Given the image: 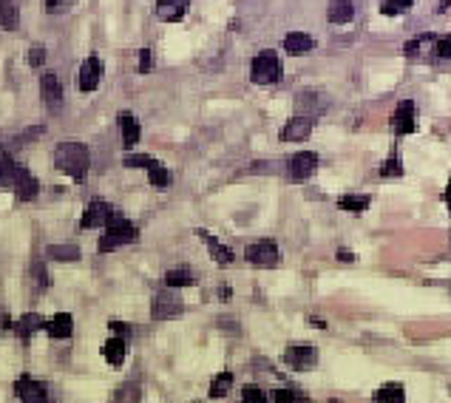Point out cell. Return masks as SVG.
Here are the masks:
<instances>
[{"mask_svg":"<svg viewBox=\"0 0 451 403\" xmlns=\"http://www.w3.org/2000/svg\"><path fill=\"white\" fill-rule=\"evenodd\" d=\"M54 165L63 173H69L74 182H83L86 173H88V165H91L88 148L83 142H60L54 148Z\"/></svg>","mask_w":451,"mask_h":403,"instance_id":"1","label":"cell"},{"mask_svg":"<svg viewBox=\"0 0 451 403\" xmlns=\"http://www.w3.org/2000/svg\"><path fill=\"white\" fill-rule=\"evenodd\" d=\"M136 228L125 219V216H119V214H114L111 219H108V225L102 228V239L97 242V250L100 253H108V250H114V247H122V245H131V242H136Z\"/></svg>","mask_w":451,"mask_h":403,"instance_id":"2","label":"cell"},{"mask_svg":"<svg viewBox=\"0 0 451 403\" xmlns=\"http://www.w3.org/2000/svg\"><path fill=\"white\" fill-rule=\"evenodd\" d=\"M250 80L256 86H273L281 80V60L276 52H259L250 63Z\"/></svg>","mask_w":451,"mask_h":403,"instance_id":"3","label":"cell"},{"mask_svg":"<svg viewBox=\"0 0 451 403\" xmlns=\"http://www.w3.org/2000/svg\"><path fill=\"white\" fill-rule=\"evenodd\" d=\"M307 100H310V97L301 100L304 108L281 128V142H301V139H307V136L312 134V128H315V111L307 108Z\"/></svg>","mask_w":451,"mask_h":403,"instance_id":"4","label":"cell"},{"mask_svg":"<svg viewBox=\"0 0 451 403\" xmlns=\"http://www.w3.org/2000/svg\"><path fill=\"white\" fill-rule=\"evenodd\" d=\"M245 256H247V262H250L253 267H279V262H281V250H279V245L270 242V239L253 242V245L245 250Z\"/></svg>","mask_w":451,"mask_h":403,"instance_id":"5","label":"cell"},{"mask_svg":"<svg viewBox=\"0 0 451 403\" xmlns=\"http://www.w3.org/2000/svg\"><path fill=\"white\" fill-rule=\"evenodd\" d=\"M182 313H184V304H182V298L176 293H170V287L153 296V307H151V318L153 321H168V318H176Z\"/></svg>","mask_w":451,"mask_h":403,"instance_id":"6","label":"cell"},{"mask_svg":"<svg viewBox=\"0 0 451 403\" xmlns=\"http://www.w3.org/2000/svg\"><path fill=\"white\" fill-rule=\"evenodd\" d=\"M284 363L290 369H295V372H307V369H312L318 363V352L310 344H293V346L284 349Z\"/></svg>","mask_w":451,"mask_h":403,"instance_id":"7","label":"cell"},{"mask_svg":"<svg viewBox=\"0 0 451 403\" xmlns=\"http://www.w3.org/2000/svg\"><path fill=\"white\" fill-rule=\"evenodd\" d=\"M100 80H102V60L97 54H91V57L83 60V66L77 71V86H80V91L88 94V91H94L100 86Z\"/></svg>","mask_w":451,"mask_h":403,"instance_id":"8","label":"cell"},{"mask_svg":"<svg viewBox=\"0 0 451 403\" xmlns=\"http://www.w3.org/2000/svg\"><path fill=\"white\" fill-rule=\"evenodd\" d=\"M414 128H417L414 103H411V100H403V103L394 108V114H392V131H394V136H406V134H411Z\"/></svg>","mask_w":451,"mask_h":403,"instance_id":"9","label":"cell"},{"mask_svg":"<svg viewBox=\"0 0 451 403\" xmlns=\"http://www.w3.org/2000/svg\"><path fill=\"white\" fill-rule=\"evenodd\" d=\"M315 168H318V156H315L312 151H301V153H295V156L287 159V173H290V179H295V182L310 179V176L315 173Z\"/></svg>","mask_w":451,"mask_h":403,"instance_id":"10","label":"cell"},{"mask_svg":"<svg viewBox=\"0 0 451 403\" xmlns=\"http://www.w3.org/2000/svg\"><path fill=\"white\" fill-rule=\"evenodd\" d=\"M114 214H117V211L108 205V202L94 199V202H88V208H86V214H83V219H80V228H105Z\"/></svg>","mask_w":451,"mask_h":403,"instance_id":"11","label":"cell"},{"mask_svg":"<svg viewBox=\"0 0 451 403\" xmlns=\"http://www.w3.org/2000/svg\"><path fill=\"white\" fill-rule=\"evenodd\" d=\"M15 392H18V397H20L23 403H49V389H46V383H40V380H35V378H20V380L15 383Z\"/></svg>","mask_w":451,"mask_h":403,"instance_id":"12","label":"cell"},{"mask_svg":"<svg viewBox=\"0 0 451 403\" xmlns=\"http://www.w3.org/2000/svg\"><path fill=\"white\" fill-rule=\"evenodd\" d=\"M12 187H15V193H18L20 202H32V199L37 196V190H40L35 173H29L26 168H18V176H15V185H12Z\"/></svg>","mask_w":451,"mask_h":403,"instance_id":"13","label":"cell"},{"mask_svg":"<svg viewBox=\"0 0 451 403\" xmlns=\"http://www.w3.org/2000/svg\"><path fill=\"white\" fill-rule=\"evenodd\" d=\"M196 236L207 245V250H210V256H213V262H216V264H221V267H224V264H230V262H233V250H230L228 245H221L216 236H210L207 230H196Z\"/></svg>","mask_w":451,"mask_h":403,"instance_id":"14","label":"cell"},{"mask_svg":"<svg viewBox=\"0 0 451 403\" xmlns=\"http://www.w3.org/2000/svg\"><path fill=\"white\" fill-rule=\"evenodd\" d=\"M187 4H190V0H156V15H159V21L176 23V21L184 18Z\"/></svg>","mask_w":451,"mask_h":403,"instance_id":"15","label":"cell"},{"mask_svg":"<svg viewBox=\"0 0 451 403\" xmlns=\"http://www.w3.org/2000/svg\"><path fill=\"white\" fill-rule=\"evenodd\" d=\"M284 49H287V54H293V57H304V54H310V52L315 49V40H312L310 35H304V32H290V35L284 37Z\"/></svg>","mask_w":451,"mask_h":403,"instance_id":"16","label":"cell"},{"mask_svg":"<svg viewBox=\"0 0 451 403\" xmlns=\"http://www.w3.org/2000/svg\"><path fill=\"white\" fill-rule=\"evenodd\" d=\"M40 94H43V103H46L49 108L63 105V86H60V80H57L54 74H43V80H40Z\"/></svg>","mask_w":451,"mask_h":403,"instance_id":"17","label":"cell"},{"mask_svg":"<svg viewBox=\"0 0 451 403\" xmlns=\"http://www.w3.org/2000/svg\"><path fill=\"white\" fill-rule=\"evenodd\" d=\"M119 131H122V145L125 148H134L136 142H139V119L131 114V111H119Z\"/></svg>","mask_w":451,"mask_h":403,"instance_id":"18","label":"cell"},{"mask_svg":"<svg viewBox=\"0 0 451 403\" xmlns=\"http://www.w3.org/2000/svg\"><path fill=\"white\" fill-rule=\"evenodd\" d=\"M46 329L52 338H71L74 332V318L69 313H57L52 318H46Z\"/></svg>","mask_w":451,"mask_h":403,"instance_id":"19","label":"cell"},{"mask_svg":"<svg viewBox=\"0 0 451 403\" xmlns=\"http://www.w3.org/2000/svg\"><path fill=\"white\" fill-rule=\"evenodd\" d=\"M102 355H105V361H108L111 366H122V361H125V355H128L125 338H122V335L108 338V341H105V346H102Z\"/></svg>","mask_w":451,"mask_h":403,"instance_id":"20","label":"cell"},{"mask_svg":"<svg viewBox=\"0 0 451 403\" xmlns=\"http://www.w3.org/2000/svg\"><path fill=\"white\" fill-rule=\"evenodd\" d=\"M20 26V9L15 0H0V29L15 32Z\"/></svg>","mask_w":451,"mask_h":403,"instance_id":"21","label":"cell"},{"mask_svg":"<svg viewBox=\"0 0 451 403\" xmlns=\"http://www.w3.org/2000/svg\"><path fill=\"white\" fill-rule=\"evenodd\" d=\"M327 18L329 23H349L355 18V6H352V0H332L329 9H327Z\"/></svg>","mask_w":451,"mask_h":403,"instance_id":"22","label":"cell"},{"mask_svg":"<svg viewBox=\"0 0 451 403\" xmlns=\"http://www.w3.org/2000/svg\"><path fill=\"white\" fill-rule=\"evenodd\" d=\"M18 162L12 159V153L6 148H0V187H9L15 185V176H18Z\"/></svg>","mask_w":451,"mask_h":403,"instance_id":"23","label":"cell"},{"mask_svg":"<svg viewBox=\"0 0 451 403\" xmlns=\"http://www.w3.org/2000/svg\"><path fill=\"white\" fill-rule=\"evenodd\" d=\"M375 403H406V389L400 383H383L375 395H372Z\"/></svg>","mask_w":451,"mask_h":403,"instance_id":"24","label":"cell"},{"mask_svg":"<svg viewBox=\"0 0 451 403\" xmlns=\"http://www.w3.org/2000/svg\"><path fill=\"white\" fill-rule=\"evenodd\" d=\"M40 327H46V318L43 315H37V313H26L18 324H15V329H18V335L23 338V341H29Z\"/></svg>","mask_w":451,"mask_h":403,"instance_id":"25","label":"cell"},{"mask_svg":"<svg viewBox=\"0 0 451 403\" xmlns=\"http://www.w3.org/2000/svg\"><path fill=\"white\" fill-rule=\"evenodd\" d=\"M369 205H372V196H366V193H349V196L338 199V208H344L349 214H363Z\"/></svg>","mask_w":451,"mask_h":403,"instance_id":"26","label":"cell"},{"mask_svg":"<svg viewBox=\"0 0 451 403\" xmlns=\"http://www.w3.org/2000/svg\"><path fill=\"white\" fill-rule=\"evenodd\" d=\"M165 284H168L170 290H176V287H190V284H196V276H193V270H187V267H173V270L165 273Z\"/></svg>","mask_w":451,"mask_h":403,"instance_id":"27","label":"cell"},{"mask_svg":"<svg viewBox=\"0 0 451 403\" xmlns=\"http://www.w3.org/2000/svg\"><path fill=\"white\" fill-rule=\"evenodd\" d=\"M46 256L54 259V262H80V247H74V245H49Z\"/></svg>","mask_w":451,"mask_h":403,"instance_id":"28","label":"cell"},{"mask_svg":"<svg viewBox=\"0 0 451 403\" xmlns=\"http://www.w3.org/2000/svg\"><path fill=\"white\" fill-rule=\"evenodd\" d=\"M273 400L276 403H310V395L301 392L298 386H281V389H276Z\"/></svg>","mask_w":451,"mask_h":403,"instance_id":"29","label":"cell"},{"mask_svg":"<svg viewBox=\"0 0 451 403\" xmlns=\"http://www.w3.org/2000/svg\"><path fill=\"white\" fill-rule=\"evenodd\" d=\"M139 397H142L139 383L128 380V383L117 386V392H114V400H111V403H139Z\"/></svg>","mask_w":451,"mask_h":403,"instance_id":"30","label":"cell"},{"mask_svg":"<svg viewBox=\"0 0 451 403\" xmlns=\"http://www.w3.org/2000/svg\"><path fill=\"white\" fill-rule=\"evenodd\" d=\"M230 389H233V375L230 372H218L213 378V383H210V397H224Z\"/></svg>","mask_w":451,"mask_h":403,"instance_id":"31","label":"cell"},{"mask_svg":"<svg viewBox=\"0 0 451 403\" xmlns=\"http://www.w3.org/2000/svg\"><path fill=\"white\" fill-rule=\"evenodd\" d=\"M148 179H151V185H153V187L165 190V187L170 185V170H168L165 165H159V162L153 159V165L148 168Z\"/></svg>","mask_w":451,"mask_h":403,"instance_id":"32","label":"cell"},{"mask_svg":"<svg viewBox=\"0 0 451 403\" xmlns=\"http://www.w3.org/2000/svg\"><path fill=\"white\" fill-rule=\"evenodd\" d=\"M411 6H414V0H383V4H380V15L397 18V15H406Z\"/></svg>","mask_w":451,"mask_h":403,"instance_id":"33","label":"cell"},{"mask_svg":"<svg viewBox=\"0 0 451 403\" xmlns=\"http://www.w3.org/2000/svg\"><path fill=\"white\" fill-rule=\"evenodd\" d=\"M380 176H403V159L397 151H392V156L380 165Z\"/></svg>","mask_w":451,"mask_h":403,"instance_id":"34","label":"cell"},{"mask_svg":"<svg viewBox=\"0 0 451 403\" xmlns=\"http://www.w3.org/2000/svg\"><path fill=\"white\" fill-rule=\"evenodd\" d=\"M242 397H245V403H267L264 389H262V386H256V383H247V386L242 389Z\"/></svg>","mask_w":451,"mask_h":403,"instance_id":"35","label":"cell"},{"mask_svg":"<svg viewBox=\"0 0 451 403\" xmlns=\"http://www.w3.org/2000/svg\"><path fill=\"white\" fill-rule=\"evenodd\" d=\"M434 54H437L440 60H451V35H448V37H440V40L434 43Z\"/></svg>","mask_w":451,"mask_h":403,"instance_id":"36","label":"cell"},{"mask_svg":"<svg viewBox=\"0 0 451 403\" xmlns=\"http://www.w3.org/2000/svg\"><path fill=\"white\" fill-rule=\"evenodd\" d=\"M125 165H128V168H145V170H148V168L153 165V156L136 153V156H128V159H125Z\"/></svg>","mask_w":451,"mask_h":403,"instance_id":"37","label":"cell"},{"mask_svg":"<svg viewBox=\"0 0 451 403\" xmlns=\"http://www.w3.org/2000/svg\"><path fill=\"white\" fill-rule=\"evenodd\" d=\"M43 60H46V46H32V52H29V66H43Z\"/></svg>","mask_w":451,"mask_h":403,"instance_id":"38","label":"cell"},{"mask_svg":"<svg viewBox=\"0 0 451 403\" xmlns=\"http://www.w3.org/2000/svg\"><path fill=\"white\" fill-rule=\"evenodd\" d=\"M71 4H77V0H46V9L49 12H60V9L71 6Z\"/></svg>","mask_w":451,"mask_h":403,"instance_id":"39","label":"cell"},{"mask_svg":"<svg viewBox=\"0 0 451 403\" xmlns=\"http://www.w3.org/2000/svg\"><path fill=\"white\" fill-rule=\"evenodd\" d=\"M32 270H35V281H37V287H46V284H49V279H46V267L37 262Z\"/></svg>","mask_w":451,"mask_h":403,"instance_id":"40","label":"cell"},{"mask_svg":"<svg viewBox=\"0 0 451 403\" xmlns=\"http://www.w3.org/2000/svg\"><path fill=\"white\" fill-rule=\"evenodd\" d=\"M420 43H423V37H417V40H409V43L403 46L406 57H417V52H420Z\"/></svg>","mask_w":451,"mask_h":403,"instance_id":"41","label":"cell"},{"mask_svg":"<svg viewBox=\"0 0 451 403\" xmlns=\"http://www.w3.org/2000/svg\"><path fill=\"white\" fill-rule=\"evenodd\" d=\"M139 71H151V49H142L139 52Z\"/></svg>","mask_w":451,"mask_h":403,"instance_id":"42","label":"cell"},{"mask_svg":"<svg viewBox=\"0 0 451 403\" xmlns=\"http://www.w3.org/2000/svg\"><path fill=\"white\" fill-rule=\"evenodd\" d=\"M111 329H114L117 335H122V338L128 335V327H125V324H119V321H111Z\"/></svg>","mask_w":451,"mask_h":403,"instance_id":"43","label":"cell"},{"mask_svg":"<svg viewBox=\"0 0 451 403\" xmlns=\"http://www.w3.org/2000/svg\"><path fill=\"white\" fill-rule=\"evenodd\" d=\"M335 256H338L341 262H352V259H355V256H352V250H346V247H341V250H338Z\"/></svg>","mask_w":451,"mask_h":403,"instance_id":"44","label":"cell"},{"mask_svg":"<svg viewBox=\"0 0 451 403\" xmlns=\"http://www.w3.org/2000/svg\"><path fill=\"white\" fill-rule=\"evenodd\" d=\"M445 205H448V211H451V179H448V185H445Z\"/></svg>","mask_w":451,"mask_h":403,"instance_id":"45","label":"cell"},{"mask_svg":"<svg viewBox=\"0 0 451 403\" xmlns=\"http://www.w3.org/2000/svg\"><path fill=\"white\" fill-rule=\"evenodd\" d=\"M310 324H312V327H321V329L327 327V321H321V318H315V315H310Z\"/></svg>","mask_w":451,"mask_h":403,"instance_id":"46","label":"cell"},{"mask_svg":"<svg viewBox=\"0 0 451 403\" xmlns=\"http://www.w3.org/2000/svg\"><path fill=\"white\" fill-rule=\"evenodd\" d=\"M448 9H451V0H443V4L437 6V12H448Z\"/></svg>","mask_w":451,"mask_h":403,"instance_id":"47","label":"cell"}]
</instances>
